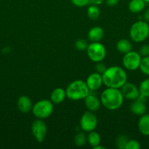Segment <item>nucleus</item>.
Segmentation results:
<instances>
[{"instance_id":"1","label":"nucleus","mask_w":149,"mask_h":149,"mask_svg":"<svg viewBox=\"0 0 149 149\" xmlns=\"http://www.w3.org/2000/svg\"><path fill=\"white\" fill-rule=\"evenodd\" d=\"M102 77L104 85L110 88L120 89L127 81V74L125 70L118 65L107 68Z\"/></svg>"},{"instance_id":"2","label":"nucleus","mask_w":149,"mask_h":149,"mask_svg":"<svg viewBox=\"0 0 149 149\" xmlns=\"http://www.w3.org/2000/svg\"><path fill=\"white\" fill-rule=\"evenodd\" d=\"M124 97L120 89L107 87L100 95L101 104L110 111L118 110L122 106Z\"/></svg>"},{"instance_id":"3","label":"nucleus","mask_w":149,"mask_h":149,"mask_svg":"<svg viewBox=\"0 0 149 149\" xmlns=\"http://www.w3.org/2000/svg\"><path fill=\"white\" fill-rule=\"evenodd\" d=\"M90 92L86 81L80 79L72 81L66 89L67 97L72 100H84Z\"/></svg>"},{"instance_id":"4","label":"nucleus","mask_w":149,"mask_h":149,"mask_svg":"<svg viewBox=\"0 0 149 149\" xmlns=\"http://www.w3.org/2000/svg\"><path fill=\"white\" fill-rule=\"evenodd\" d=\"M149 36V24L143 20L133 23L129 29V37L134 42L141 43Z\"/></svg>"},{"instance_id":"5","label":"nucleus","mask_w":149,"mask_h":149,"mask_svg":"<svg viewBox=\"0 0 149 149\" xmlns=\"http://www.w3.org/2000/svg\"><path fill=\"white\" fill-rule=\"evenodd\" d=\"M32 111L37 119H45L49 117L53 111V103L49 100H40L33 105Z\"/></svg>"},{"instance_id":"6","label":"nucleus","mask_w":149,"mask_h":149,"mask_svg":"<svg viewBox=\"0 0 149 149\" xmlns=\"http://www.w3.org/2000/svg\"><path fill=\"white\" fill-rule=\"evenodd\" d=\"M86 52L89 59L95 63L102 62L107 54L106 48L100 42H91L89 44Z\"/></svg>"},{"instance_id":"7","label":"nucleus","mask_w":149,"mask_h":149,"mask_svg":"<svg viewBox=\"0 0 149 149\" xmlns=\"http://www.w3.org/2000/svg\"><path fill=\"white\" fill-rule=\"evenodd\" d=\"M141 60L142 57L138 52L131 50L124 54L122 59L123 65L128 71H136L140 68Z\"/></svg>"},{"instance_id":"8","label":"nucleus","mask_w":149,"mask_h":149,"mask_svg":"<svg viewBox=\"0 0 149 149\" xmlns=\"http://www.w3.org/2000/svg\"><path fill=\"white\" fill-rule=\"evenodd\" d=\"M98 125V119L93 112L88 111L81 116L80 120V127L86 132L95 130Z\"/></svg>"},{"instance_id":"9","label":"nucleus","mask_w":149,"mask_h":149,"mask_svg":"<svg viewBox=\"0 0 149 149\" xmlns=\"http://www.w3.org/2000/svg\"><path fill=\"white\" fill-rule=\"evenodd\" d=\"M31 131L37 142L42 143L47 135V126L42 119H37L34 121L31 127Z\"/></svg>"},{"instance_id":"10","label":"nucleus","mask_w":149,"mask_h":149,"mask_svg":"<svg viewBox=\"0 0 149 149\" xmlns=\"http://www.w3.org/2000/svg\"><path fill=\"white\" fill-rule=\"evenodd\" d=\"M120 90L124 98L132 101L137 100L140 95L138 87L133 83L127 81L120 88Z\"/></svg>"},{"instance_id":"11","label":"nucleus","mask_w":149,"mask_h":149,"mask_svg":"<svg viewBox=\"0 0 149 149\" xmlns=\"http://www.w3.org/2000/svg\"><path fill=\"white\" fill-rule=\"evenodd\" d=\"M86 83L90 91L98 90L103 84L102 74L97 72L92 73L87 77Z\"/></svg>"},{"instance_id":"12","label":"nucleus","mask_w":149,"mask_h":149,"mask_svg":"<svg viewBox=\"0 0 149 149\" xmlns=\"http://www.w3.org/2000/svg\"><path fill=\"white\" fill-rule=\"evenodd\" d=\"M85 106L88 111L94 112L99 109L101 106L100 99L98 98L97 96L94 94L89 93L87 96L84 98Z\"/></svg>"},{"instance_id":"13","label":"nucleus","mask_w":149,"mask_h":149,"mask_svg":"<svg viewBox=\"0 0 149 149\" xmlns=\"http://www.w3.org/2000/svg\"><path fill=\"white\" fill-rule=\"evenodd\" d=\"M129 110L133 114L136 116H142L145 114L147 111V106L145 105V102L137 98V100H133L129 107Z\"/></svg>"},{"instance_id":"14","label":"nucleus","mask_w":149,"mask_h":149,"mask_svg":"<svg viewBox=\"0 0 149 149\" xmlns=\"http://www.w3.org/2000/svg\"><path fill=\"white\" fill-rule=\"evenodd\" d=\"M17 107L21 113H27L32 111L33 104L31 99L28 96L22 95L18 99Z\"/></svg>"},{"instance_id":"15","label":"nucleus","mask_w":149,"mask_h":149,"mask_svg":"<svg viewBox=\"0 0 149 149\" xmlns=\"http://www.w3.org/2000/svg\"><path fill=\"white\" fill-rule=\"evenodd\" d=\"M137 127L139 132L144 136H149V114H145L140 116L137 122Z\"/></svg>"},{"instance_id":"16","label":"nucleus","mask_w":149,"mask_h":149,"mask_svg":"<svg viewBox=\"0 0 149 149\" xmlns=\"http://www.w3.org/2000/svg\"><path fill=\"white\" fill-rule=\"evenodd\" d=\"M105 31L99 26H94L89 30L88 33V39L91 42H100L104 37Z\"/></svg>"},{"instance_id":"17","label":"nucleus","mask_w":149,"mask_h":149,"mask_svg":"<svg viewBox=\"0 0 149 149\" xmlns=\"http://www.w3.org/2000/svg\"><path fill=\"white\" fill-rule=\"evenodd\" d=\"M67 97L66 90L61 87L54 89L51 94V100L53 104H60Z\"/></svg>"},{"instance_id":"18","label":"nucleus","mask_w":149,"mask_h":149,"mask_svg":"<svg viewBox=\"0 0 149 149\" xmlns=\"http://www.w3.org/2000/svg\"><path fill=\"white\" fill-rule=\"evenodd\" d=\"M115 47L118 52L122 54H126L132 50L133 46L131 42L127 39H121L117 42Z\"/></svg>"},{"instance_id":"19","label":"nucleus","mask_w":149,"mask_h":149,"mask_svg":"<svg viewBox=\"0 0 149 149\" xmlns=\"http://www.w3.org/2000/svg\"><path fill=\"white\" fill-rule=\"evenodd\" d=\"M144 0H130L128 4V9L131 13L137 14L143 11L145 7Z\"/></svg>"},{"instance_id":"20","label":"nucleus","mask_w":149,"mask_h":149,"mask_svg":"<svg viewBox=\"0 0 149 149\" xmlns=\"http://www.w3.org/2000/svg\"><path fill=\"white\" fill-rule=\"evenodd\" d=\"M101 137L98 132H95L94 130L89 132L87 135V143L89 144L91 147L94 148L100 144Z\"/></svg>"},{"instance_id":"21","label":"nucleus","mask_w":149,"mask_h":149,"mask_svg":"<svg viewBox=\"0 0 149 149\" xmlns=\"http://www.w3.org/2000/svg\"><path fill=\"white\" fill-rule=\"evenodd\" d=\"M87 15L89 19L92 20H96L100 16V10L99 7L96 5L91 4L90 7H89L87 10Z\"/></svg>"},{"instance_id":"22","label":"nucleus","mask_w":149,"mask_h":149,"mask_svg":"<svg viewBox=\"0 0 149 149\" xmlns=\"http://www.w3.org/2000/svg\"><path fill=\"white\" fill-rule=\"evenodd\" d=\"M74 144L77 147H82L85 146L87 143V135H86V132H78L75 135L74 138Z\"/></svg>"},{"instance_id":"23","label":"nucleus","mask_w":149,"mask_h":149,"mask_svg":"<svg viewBox=\"0 0 149 149\" xmlns=\"http://www.w3.org/2000/svg\"><path fill=\"white\" fill-rule=\"evenodd\" d=\"M139 91L141 95L149 97V78L145 79L140 82L139 85Z\"/></svg>"},{"instance_id":"24","label":"nucleus","mask_w":149,"mask_h":149,"mask_svg":"<svg viewBox=\"0 0 149 149\" xmlns=\"http://www.w3.org/2000/svg\"><path fill=\"white\" fill-rule=\"evenodd\" d=\"M139 69L143 74L149 76V55L142 58Z\"/></svg>"},{"instance_id":"25","label":"nucleus","mask_w":149,"mask_h":149,"mask_svg":"<svg viewBox=\"0 0 149 149\" xmlns=\"http://www.w3.org/2000/svg\"><path fill=\"white\" fill-rule=\"evenodd\" d=\"M129 141V138L125 135H119L115 139V144L117 148L119 149H125L126 145Z\"/></svg>"},{"instance_id":"26","label":"nucleus","mask_w":149,"mask_h":149,"mask_svg":"<svg viewBox=\"0 0 149 149\" xmlns=\"http://www.w3.org/2000/svg\"><path fill=\"white\" fill-rule=\"evenodd\" d=\"M89 44L87 41L83 39H79L74 42V47L79 51H85L87 49Z\"/></svg>"},{"instance_id":"27","label":"nucleus","mask_w":149,"mask_h":149,"mask_svg":"<svg viewBox=\"0 0 149 149\" xmlns=\"http://www.w3.org/2000/svg\"><path fill=\"white\" fill-rule=\"evenodd\" d=\"M140 143L136 140H129L126 145L125 149H140Z\"/></svg>"},{"instance_id":"28","label":"nucleus","mask_w":149,"mask_h":149,"mask_svg":"<svg viewBox=\"0 0 149 149\" xmlns=\"http://www.w3.org/2000/svg\"><path fill=\"white\" fill-rule=\"evenodd\" d=\"M139 54L141 55V57H146L149 55V45L148 44H145L143 45L140 47L138 51Z\"/></svg>"},{"instance_id":"29","label":"nucleus","mask_w":149,"mask_h":149,"mask_svg":"<svg viewBox=\"0 0 149 149\" xmlns=\"http://www.w3.org/2000/svg\"><path fill=\"white\" fill-rule=\"evenodd\" d=\"M73 5L77 7H83L89 4V0H70Z\"/></svg>"},{"instance_id":"30","label":"nucleus","mask_w":149,"mask_h":149,"mask_svg":"<svg viewBox=\"0 0 149 149\" xmlns=\"http://www.w3.org/2000/svg\"><path fill=\"white\" fill-rule=\"evenodd\" d=\"M107 68L108 67L106 66L105 63L102 62H98L96 63V72L99 73V74H102L105 71H106Z\"/></svg>"},{"instance_id":"31","label":"nucleus","mask_w":149,"mask_h":149,"mask_svg":"<svg viewBox=\"0 0 149 149\" xmlns=\"http://www.w3.org/2000/svg\"><path fill=\"white\" fill-rule=\"evenodd\" d=\"M105 4L109 7H114L119 2V0H105Z\"/></svg>"},{"instance_id":"32","label":"nucleus","mask_w":149,"mask_h":149,"mask_svg":"<svg viewBox=\"0 0 149 149\" xmlns=\"http://www.w3.org/2000/svg\"><path fill=\"white\" fill-rule=\"evenodd\" d=\"M143 20H145L147 23H149V7L148 9H146L145 11L143 13Z\"/></svg>"},{"instance_id":"33","label":"nucleus","mask_w":149,"mask_h":149,"mask_svg":"<svg viewBox=\"0 0 149 149\" xmlns=\"http://www.w3.org/2000/svg\"><path fill=\"white\" fill-rule=\"evenodd\" d=\"M105 0H89V4H93V5H100L104 2Z\"/></svg>"},{"instance_id":"34","label":"nucleus","mask_w":149,"mask_h":149,"mask_svg":"<svg viewBox=\"0 0 149 149\" xmlns=\"http://www.w3.org/2000/svg\"><path fill=\"white\" fill-rule=\"evenodd\" d=\"M105 148H106L105 147L102 146H100V144H99V145H98L97 146H96L94 148V149H105Z\"/></svg>"},{"instance_id":"35","label":"nucleus","mask_w":149,"mask_h":149,"mask_svg":"<svg viewBox=\"0 0 149 149\" xmlns=\"http://www.w3.org/2000/svg\"><path fill=\"white\" fill-rule=\"evenodd\" d=\"M144 1L146 3V4H147V3H149V0H144Z\"/></svg>"}]
</instances>
